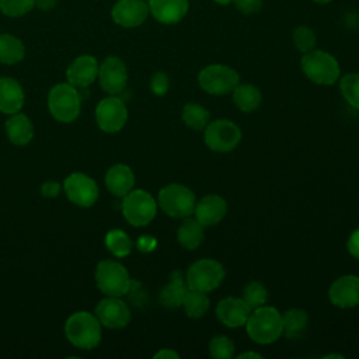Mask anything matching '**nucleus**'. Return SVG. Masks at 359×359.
Here are the masks:
<instances>
[{
    "label": "nucleus",
    "instance_id": "nucleus-2",
    "mask_svg": "<svg viewBox=\"0 0 359 359\" xmlns=\"http://www.w3.org/2000/svg\"><path fill=\"white\" fill-rule=\"evenodd\" d=\"M65 335L76 348L88 351L98 346L102 337L101 323L88 311H76L65 323Z\"/></svg>",
    "mask_w": 359,
    "mask_h": 359
},
{
    "label": "nucleus",
    "instance_id": "nucleus-9",
    "mask_svg": "<svg viewBox=\"0 0 359 359\" xmlns=\"http://www.w3.org/2000/svg\"><path fill=\"white\" fill-rule=\"evenodd\" d=\"M240 83L238 73L226 65L215 63L203 67L198 74L199 87L210 95L230 94Z\"/></svg>",
    "mask_w": 359,
    "mask_h": 359
},
{
    "label": "nucleus",
    "instance_id": "nucleus-40",
    "mask_svg": "<svg viewBox=\"0 0 359 359\" xmlns=\"http://www.w3.org/2000/svg\"><path fill=\"white\" fill-rule=\"evenodd\" d=\"M346 248H348V252L359 259V227H356L348 237L346 240Z\"/></svg>",
    "mask_w": 359,
    "mask_h": 359
},
{
    "label": "nucleus",
    "instance_id": "nucleus-29",
    "mask_svg": "<svg viewBox=\"0 0 359 359\" xmlns=\"http://www.w3.org/2000/svg\"><path fill=\"white\" fill-rule=\"evenodd\" d=\"M181 119L192 130H203L210 122L209 111L196 102H188L182 107Z\"/></svg>",
    "mask_w": 359,
    "mask_h": 359
},
{
    "label": "nucleus",
    "instance_id": "nucleus-1",
    "mask_svg": "<svg viewBox=\"0 0 359 359\" xmlns=\"http://www.w3.org/2000/svg\"><path fill=\"white\" fill-rule=\"evenodd\" d=\"M245 331L248 337L261 345H268L278 341L283 335L282 313L272 306H261L251 311Z\"/></svg>",
    "mask_w": 359,
    "mask_h": 359
},
{
    "label": "nucleus",
    "instance_id": "nucleus-45",
    "mask_svg": "<svg viewBox=\"0 0 359 359\" xmlns=\"http://www.w3.org/2000/svg\"><path fill=\"white\" fill-rule=\"evenodd\" d=\"M213 1L217 4H222V6H227V4L233 3V0H213Z\"/></svg>",
    "mask_w": 359,
    "mask_h": 359
},
{
    "label": "nucleus",
    "instance_id": "nucleus-34",
    "mask_svg": "<svg viewBox=\"0 0 359 359\" xmlns=\"http://www.w3.org/2000/svg\"><path fill=\"white\" fill-rule=\"evenodd\" d=\"M292 41L294 48L302 53H307L316 48V34L306 25H299L293 29Z\"/></svg>",
    "mask_w": 359,
    "mask_h": 359
},
{
    "label": "nucleus",
    "instance_id": "nucleus-32",
    "mask_svg": "<svg viewBox=\"0 0 359 359\" xmlns=\"http://www.w3.org/2000/svg\"><path fill=\"white\" fill-rule=\"evenodd\" d=\"M339 91L352 108L359 109V73H346L339 77Z\"/></svg>",
    "mask_w": 359,
    "mask_h": 359
},
{
    "label": "nucleus",
    "instance_id": "nucleus-18",
    "mask_svg": "<svg viewBox=\"0 0 359 359\" xmlns=\"http://www.w3.org/2000/svg\"><path fill=\"white\" fill-rule=\"evenodd\" d=\"M98 62L91 55H81L76 57L66 70L67 83L76 88H87L98 77Z\"/></svg>",
    "mask_w": 359,
    "mask_h": 359
},
{
    "label": "nucleus",
    "instance_id": "nucleus-15",
    "mask_svg": "<svg viewBox=\"0 0 359 359\" xmlns=\"http://www.w3.org/2000/svg\"><path fill=\"white\" fill-rule=\"evenodd\" d=\"M328 299L331 304L339 309L359 306V276L342 275L337 278L328 289Z\"/></svg>",
    "mask_w": 359,
    "mask_h": 359
},
{
    "label": "nucleus",
    "instance_id": "nucleus-28",
    "mask_svg": "<svg viewBox=\"0 0 359 359\" xmlns=\"http://www.w3.org/2000/svg\"><path fill=\"white\" fill-rule=\"evenodd\" d=\"M25 48L24 43L14 35H0V63L15 65L24 59Z\"/></svg>",
    "mask_w": 359,
    "mask_h": 359
},
{
    "label": "nucleus",
    "instance_id": "nucleus-16",
    "mask_svg": "<svg viewBox=\"0 0 359 359\" xmlns=\"http://www.w3.org/2000/svg\"><path fill=\"white\" fill-rule=\"evenodd\" d=\"M252 309L243 297H224L216 306L217 320L227 328H240L245 325Z\"/></svg>",
    "mask_w": 359,
    "mask_h": 359
},
{
    "label": "nucleus",
    "instance_id": "nucleus-19",
    "mask_svg": "<svg viewBox=\"0 0 359 359\" xmlns=\"http://www.w3.org/2000/svg\"><path fill=\"white\" fill-rule=\"evenodd\" d=\"M227 213V202L220 195H206L201 198L194 209L195 219L205 227L215 226L223 220Z\"/></svg>",
    "mask_w": 359,
    "mask_h": 359
},
{
    "label": "nucleus",
    "instance_id": "nucleus-20",
    "mask_svg": "<svg viewBox=\"0 0 359 359\" xmlns=\"http://www.w3.org/2000/svg\"><path fill=\"white\" fill-rule=\"evenodd\" d=\"M189 0H149V11L161 24H177L188 13Z\"/></svg>",
    "mask_w": 359,
    "mask_h": 359
},
{
    "label": "nucleus",
    "instance_id": "nucleus-27",
    "mask_svg": "<svg viewBox=\"0 0 359 359\" xmlns=\"http://www.w3.org/2000/svg\"><path fill=\"white\" fill-rule=\"evenodd\" d=\"M283 334L289 339L300 338L309 324V314L303 309H290L282 314Z\"/></svg>",
    "mask_w": 359,
    "mask_h": 359
},
{
    "label": "nucleus",
    "instance_id": "nucleus-11",
    "mask_svg": "<svg viewBox=\"0 0 359 359\" xmlns=\"http://www.w3.org/2000/svg\"><path fill=\"white\" fill-rule=\"evenodd\" d=\"M126 121L128 108L119 97L109 95L97 104L95 122L101 130L107 133H116L125 126Z\"/></svg>",
    "mask_w": 359,
    "mask_h": 359
},
{
    "label": "nucleus",
    "instance_id": "nucleus-17",
    "mask_svg": "<svg viewBox=\"0 0 359 359\" xmlns=\"http://www.w3.org/2000/svg\"><path fill=\"white\" fill-rule=\"evenodd\" d=\"M111 14L112 20L123 28L139 27L149 15V4L143 0H119L112 7Z\"/></svg>",
    "mask_w": 359,
    "mask_h": 359
},
{
    "label": "nucleus",
    "instance_id": "nucleus-37",
    "mask_svg": "<svg viewBox=\"0 0 359 359\" xmlns=\"http://www.w3.org/2000/svg\"><path fill=\"white\" fill-rule=\"evenodd\" d=\"M170 88V79L164 72H157L150 80V90L154 95H164Z\"/></svg>",
    "mask_w": 359,
    "mask_h": 359
},
{
    "label": "nucleus",
    "instance_id": "nucleus-13",
    "mask_svg": "<svg viewBox=\"0 0 359 359\" xmlns=\"http://www.w3.org/2000/svg\"><path fill=\"white\" fill-rule=\"evenodd\" d=\"M94 314L101 325L112 330L125 328L132 318L129 306L119 297L114 296H107L105 299L98 302Z\"/></svg>",
    "mask_w": 359,
    "mask_h": 359
},
{
    "label": "nucleus",
    "instance_id": "nucleus-36",
    "mask_svg": "<svg viewBox=\"0 0 359 359\" xmlns=\"http://www.w3.org/2000/svg\"><path fill=\"white\" fill-rule=\"evenodd\" d=\"M35 0H0L1 11L8 17H20L31 11Z\"/></svg>",
    "mask_w": 359,
    "mask_h": 359
},
{
    "label": "nucleus",
    "instance_id": "nucleus-21",
    "mask_svg": "<svg viewBox=\"0 0 359 359\" xmlns=\"http://www.w3.org/2000/svg\"><path fill=\"white\" fill-rule=\"evenodd\" d=\"M25 94L21 84L13 77H0V112L13 115L24 107Z\"/></svg>",
    "mask_w": 359,
    "mask_h": 359
},
{
    "label": "nucleus",
    "instance_id": "nucleus-44",
    "mask_svg": "<svg viewBox=\"0 0 359 359\" xmlns=\"http://www.w3.org/2000/svg\"><path fill=\"white\" fill-rule=\"evenodd\" d=\"M238 359H245V358H257V359H261L262 356L259 355V353H257V352H244V353H240L238 356H237Z\"/></svg>",
    "mask_w": 359,
    "mask_h": 359
},
{
    "label": "nucleus",
    "instance_id": "nucleus-46",
    "mask_svg": "<svg viewBox=\"0 0 359 359\" xmlns=\"http://www.w3.org/2000/svg\"><path fill=\"white\" fill-rule=\"evenodd\" d=\"M330 358H338V359H344L342 355H335V353H330V355H325L324 359H330Z\"/></svg>",
    "mask_w": 359,
    "mask_h": 359
},
{
    "label": "nucleus",
    "instance_id": "nucleus-39",
    "mask_svg": "<svg viewBox=\"0 0 359 359\" xmlns=\"http://www.w3.org/2000/svg\"><path fill=\"white\" fill-rule=\"evenodd\" d=\"M136 247L140 252H151L157 247V240L150 234H143L136 240Z\"/></svg>",
    "mask_w": 359,
    "mask_h": 359
},
{
    "label": "nucleus",
    "instance_id": "nucleus-26",
    "mask_svg": "<svg viewBox=\"0 0 359 359\" xmlns=\"http://www.w3.org/2000/svg\"><path fill=\"white\" fill-rule=\"evenodd\" d=\"M233 102L241 112H252L262 102V94L254 84L238 83L231 91Z\"/></svg>",
    "mask_w": 359,
    "mask_h": 359
},
{
    "label": "nucleus",
    "instance_id": "nucleus-33",
    "mask_svg": "<svg viewBox=\"0 0 359 359\" xmlns=\"http://www.w3.org/2000/svg\"><path fill=\"white\" fill-rule=\"evenodd\" d=\"M243 300L254 310L257 307L266 304L268 290L261 282L251 280L243 289Z\"/></svg>",
    "mask_w": 359,
    "mask_h": 359
},
{
    "label": "nucleus",
    "instance_id": "nucleus-23",
    "mask_svg": "<svg viewBox=\"0 0 359 359\" xmlns=\"http://www.w3.org/2000/svg\"><path fill=\"white\" fill-rule=\"evenodd\" d=\"M188 290L185 276L181 271L171 272L168 282L160 292V303L167 309H178L182 306L185 292Z\"/></svg>",
    "mask_w": 359,
    "mask_h": 359
},
{
    "label": "nucleus",
    "instance_id": "nucleus-35",
    "mask_svg": "<svg viewBox=\"0 0 359 359\" xmlns=\"http://www.w3.org/2000/svg\"><path fill=\"white\" fill-rule=\"evenodd\" d=\"M234 342L226 335H215L209 342V353L215 359H230L234 356Z\"/></svg>",
    "mask_w": 359,
    "mask_h": 359
},
{
    "label": "nucleus",
    "instance_id": "nucleus-42",
    "mask_svg": "<svg viewBox=\"0 0 359 359\" xmlns=\"http://www.w3.org/2000/svg\"><path fill=\"white\" fill-rule=\"evenodd\" d=\"M154 359H180V355L171 348H163L153 355Z\"/></svg>",
    "mask_w": 359,
    "mask_h": 359
},
{
    "label": "nucleus",
    "instance_id": "nucleus-47",
    "mask_svg": "<svg viewBox=\"0 0 359 359\" xmlns=\"http://www.w3.org/2000/svg\"><path fill=\"white\" fill-rule=\"evenodd\" d=\"M313 1H316V3H320V4H327V3H330L331 0H313Z\"/></svg>",
    "mask_w": 359,
    "mask_h": 359
},
{
    "label": "nucleus",
    "instance_id": "nucleus-25",
    "mask_svg": "<svg viewBox=\"0 0 359 359\" xmlns=\"http://www.w3.org/2000/svg\"><path fill=\"white\" fill-rule=\"evenodd\" d=\"M205 238V226L195 217H185L177 230L178 243L187 250H196Z\"/></svg>",
    "mask_w": 359,
    "mask_h": 359
},
{
    "label": "nucleus",
    "instance_id": "nucleus-6",
    "mask_svg": "<svg viewBox=\"0 0 359 359\" xmlns=\"http://www.w3.org/2000/svg\"><path fill=\"white\" fill-rule=\"evenodd\" d=\"M157 205L167 216L185 219L194 215L196 198L188 187L182 184H168L160 189Z\"/></svg>",
    "mask_w": 359,
    "mask_h": 359
},
{
    "label": "nucleus",
    "instance_id": "nucleus-14",
    "mask_svg": "<svg viewBox=\"0 0 359 359\" xmlns=\"http://www.w3.org/2000/svg\"><path fill=\"white\" fill-rule=\"evenodd\" d=\"M101 88L109 94L116 95L122 93L128 83V70L125 63L116 56H108L98 67V77Z\"/></svg>",
    "mask_w": 359,
    "mask_h": 359
},
{
    "label": "nucleus",
    "instance_id": "nucleus-10",
    "mask_svg": "<svg viewBox=\"0 0 359 359\" xmlns=\"http://www.w3.org/2000/svg\"><path fill=\"white\" fill-rule=\"evenodd\" d=\"M241 129L230 119H216L203 129V142L212 151L229 153L241 142Z\"/></svg>",
    "mask_w": 359,
    "mask_h": 359
},
{
    "label": "nucleus",
    "instance_id": "nucleus-22",
    "mask_svg": "<svg viewBox=\"0 0 359 359\" xmlns=\"http://www.w3.org/2000/svg\"><path fill=\"white\" fill-rule=\"evenodd\" d=\"M105 187L112 195L123 198L135 187V174L132 168L126 164H115L109 167L105 174Z\"/></svg>",
    "mask_w": 359,
    "mask_h": 359
},
{
    "label": "nucleus",
    "instance_id": "nucleus-41",
    "mask_svg": "<svg viewBox=\"0 0 359 359\" xmlns=\"http://www.w3.org/2000/svg\"><path fill=\"white\" fill-rule=\"evenodd\" d=\"M62 187L56 181H46L41 185V194L46 198H55L60 194Z\"/></svg>",
    "mask_w": 359,
    "mask_h": 359
},
{
    "label": "nucleus",
    "instance_id": "nucleus-7",
    "mask_svg": "<svg viewBox=\"0 0 359 359\" xmlns=\"http://www.w3.org/2000/svg\"><path fill=\"white\" fill-rule=\"evenodd\" d=\"M223 265L213 258H201L189 265L185 273L188 289L209 293L220 286L224 279Z\"/></svg>",
    "mask_w": 359,
    "mask_h": 359
},
{
    "label": "nucleus",
    "instance_id": "nucleus-12",
    "mask_svg": "<svg viewBox=\"0 0 359 359\" xmlns=\"http://www.w3.org/2000/svg\"><path fill=\"white\" fill-rule=\"evenodd\" d=\"M63 191L67 199L80 208L93 206L100 195L97 182L84 172H72L67 175L63 181Z\"/></svg>",
    "mask_w": 359,
    "mask_h": 359
},
{
    "label": "nucleus",
    "instance_id": "nucleus-30",
    "mask_svg": "<svg viewBox=\"0 0 359 359\" xmlns=\"http://www.w3.org/2000/svg\"><path fill=\"white\" fill-rule=\"evenodd\" d=\"M209 303L210 302H209L208 293L188 289L182 300V307L185 314L189 318L196 320V318H202L206 314V311L209 310Z\"/></svg>",
    "mask_w": 359,
    "mask_h": 359
},
{
    "label": "nucleus",
    "instance_id": "nucleus-31",
    "mask_svg": "<svg viewBox=\"0 0 359 359\" xmlns=\"http://www.w3.org/2000/svg\"><path fill=\"white\" fill-rule=\"evenodd\" d=\"M105 247L107 250L116 258H123L130 254L133 248V241L130 237L121 229L109 230L105 236Z\"/></svg>",
    "mask_w": 359,
    "mask_h": 359
},
{
    "label": "nucleus",
    "instance_id": "nucleus-24",
    "mask_svg": "<svg viewBox=\"0 0 359 359\" xmlns=\"http://www.w3.org/2000/svg\"><path fill=\"white\" fill-rule=\"evenodd\" d=\"M6 135L13 144L25 146L34 137L32 122L27 115L15 112L6 121Z\"/></svg>",
    "mask_w": 359,
    "mask_h": 359
},
{
    "label": "nucleus",
    "instance_id": "nucleus-5",
    "mask_svg": "<svg viewBox=\"0 0 359 359\" xmlns=\"http://www.w3.org/2000/svg\"><path fill=\"white\" fill-rule=\"evenodd\" d=\"M95 283L97 287L105 296L121 297L129 292L132 279L128 269L118 261L104 259L95 266Z\"/></svg>",
    "mask_w": 359,
    "mask_h": 359
},
{
    "label": "nucleus",
    "instance_id": "nucleus-38",
    "mask_svg": "<svg viewBox=\"0 0 359 359\" xmlns=\"http://www.w3.org/2000/svg\"><path fill=\"white\" fill-rule=\"evenodd\" d=\"M233 3L244 14H254L262 8V0H233Z\"/></svg>",
    "mask_w": 359,
    "mask_h": 359
},
{
    "label": "nucleus",
    "instance_id": "nucleus-4",
    "mask_svg": "<svg viewBox=\"0 0 359 359\" xmlns=\"http://www.w3.org/2000/svg\"><path fill=\"white\" fill-rule=\"evenodd\" d=\"M48 108L57 122L70 123L76 121L81 109L80 90L69 83L53 86L48 94Z\"/></svg>",
    "mask_w": 359,
    "mask_h": 359
},
{
    "label": "nucleus",
    "instance_id": "nucleus-43",
    "mask_svg": "<svg viewBox=\"0 0 359 359\" xmlns=\"http://www.w3.org/2000/svg\"><path fill=\"white\" fill-rule=\"evenodd\" d=\"M55 4H56V0H35V6L41 10H45V11L53 8Z\"/></svg>",
    "mask_w": 359,
    "mask_h": 359
},
{
    "label": "nucleus",
    "instance_id": "nucleus-3",
    "mask_svg": "<svg viewBox=\"0 0 359 359\" xmlns=\"http://www.w3.org/2000/svg\"><path fill=\"white\" fill-rule=\"evenodd\" d=\"M300 66L304 76L320 86L334 84L341 77V69L337 59L325 50L313 49L303 53Z\"/></svg>",
    "mask_w": 359,
    "mask_h": 359
},
{
    "label": "nucleus",
    "instance_id": "nucleus-8",
    "mask_svg": "<svg viewBox=\"0 0 359 359\" xmlns=\"http://www.w3.org/2000/svg\"><path fill=\"white\" fill-rule=\"evenodd\" d=\"M157 213V201L144 189H132L123 196L122 215L135 227L147 226Z\"/></svg>",
    "mask_w": 359,
    "mask_h": 359
}]
</instances>
